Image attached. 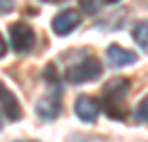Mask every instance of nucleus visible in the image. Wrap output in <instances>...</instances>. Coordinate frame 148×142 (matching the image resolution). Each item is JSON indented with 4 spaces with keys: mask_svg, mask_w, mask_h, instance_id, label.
Here are the masks:
<instances>
[{
    "mask_svg": "<svg viewBox=\"0 0 148 142\" xmlns=\"http://www.w3.org/2000/svg\"><path fill=\"white\" fill-rule=\"evenodd\" d=\"M80 13L75 11V9H64V11H60L53 18V22H51V27H53V31H56L58 36H69L71 31L77 29V25H80Z\"/></svg>",
    "mask_w": 148,
    "mask_h": 142,
    "instance_id": "6",
    "label": "nucleus"
},
{
    "mask_svg": "<svg viewBox=\"0 0 148 142\" xmlns=\"http://www.w3.org/2000/svg\"><path fill=\"white\" fill-rule=\"evenodd\" d=\"M102 73V62L95 56H82L77 62L69 64L64 71V78L71 85H84V82H93L97 80Z\"/></svg>",
    "mask_w": 148,
    "mask_h": 142,
    "instance_id": "2",
    "label": "nucleus"
},
{
    "mask_svg": "<svg viewBox=\"0 0 148 142\" xmlns=\"http://www.w3.org/2000/svg\"><path fill=\"white\" fill-rule=\"evenodd\" d=\"M133 40L144 53H148V22H137L133 27Z\"/></svg>",
    "mask_w": 148,
    "mask_h": 142,
    "instance_id": "9",
    "label": "nucleus"
},
{
    "mask_svg": "<svg viewBox=\"0 0 148 142\" xmlns=\"http://www.w3.org/2000/svg\"><path fill=\"white\" fill-rule=\"evenodd\" d=\"M106 60H108L111 67L122 69V67H128V64H135L137 62V53L124 49V47H119V44H108V49H106Z\"/></svg>",
    "mask_w": 148,
    "mask_h": 142,
    "instance_id": "8",
    "label": "nucleus"
},
{
    "mask_svg": "<svg viewBox=\"0 0 148 142\" xmlns=\"http://www.w3.org/2000/svg\"><path fill=\"white\" fill-rule=\"evenodd\" d=\"M36 113L42 120H56L58 113H60V89H53V93H49V96L38 100Z\"/></svg>",
    "mask_w": 148,
    "mask_h": 142,
    "instance_id": "7",
    "label": "nucleus"
},
{
    "mask_svg": "<svg viewBox=\"0 0 148 142\" xmlns=\"http://www.w3.org/2000/svg\"><path fill=\"white\" fill-rule=\"evenodd\" d=\"M7 53V40L2 38V33H0V58Z\"/></svg>",
    "mask_w": 148,
    "mask_h": 142,
    "instance_id": "13",
    "label": "nucleus"
},
{
    "mask_svg": "<svg viewBox=\"0 0 148 142\" xmlns=\"http://www.w3.org/2000/svg\"><path fill=\"white\" fill-rule=\"evenodd\" d=\"M130 91V80L128 78H111L102 89V109L108 118L113 120H124L128 116L126 111V96Z\"/></svg>",
    "mask_w": 148,
    "mask_h": 142,
    "instance_id": "1",
    "label": "nucleus"
},
{
    "mask_svg": "<svg viewBox=\"0 0 148 142\" xmlns=\"http://www.w3.org/2000/svg\"><path fill=\"white\" fill-rule=\"evenodd\" d=\"M75 116L80 118L82 122H95L99 116V111H102V107H99V102L95 98H91V96H77L75 98Z\"/></svg>",
    "mask_w": 148,
    "mask_h": 142,
    "instance_id": "5",
    "label": "nucleus"
},
{
    "mask_svg": "<svg viewBox=\"0 0 148 142\" xmlns=\"http://www.w3.org/2000/svg\"><path fill=\"white\" fill-rule=\"evenodd\" d=\"M144 2H146V5H148V0H144Z\"/></svg>",
    "mask_w": 148,
    "mask_h": 142,
    "instance_id": "17",
    "label": "nucleus"
},
{
    "mask_svg": "<svg viewBox=\"0 0 148 142\" xmlns=\"http://www.w3.org/2000/svg\"><path fill=\"white\" fill-rule=\"evenodd\" d=\"M0 129H2V124H0Z\"/></svg>",
    "mask_w": 148,
    "mask_h": 142,
    "instance_id": "18",
    "label": "nucleus"
},
{
    "mask_svg": "<svg viewBox=\"0 0 148 142\" xmlns=\"http://www.w3.org/2000/svg\"><path fill=\"white\" fill-rule=\"evenodd\" d=\"M42 2H62V0H42Z\"/></svg>",
    "mask_w": 148,
    "mask_h": 142,
    "instance_id": "15",
    "label": "nucleus"
},
{
    "mask_svg": "<svg viewBox=\"0 0 148 142\" xmlns=\"http://www.w3.org/2000/svg\"><path fill=\"white\" fill-rule=\"evenodd\" d=\"M9 36H11V47L16 53H29L36 44V31L27 22H13L9 27Z\"/></svg>",
    "mask_w": 148,
    "mask_h": 142,
    "instance_id": "3",
    "label": "nucleus"
},
{
    "mask_svg": "<svg viewBox=\"0 0 148 142\" xmlns=\"http://www.w3.org/2000/svg\"><path fill=\"white\" fill-rule=\"evenodd\" d=\"M99 2H104V5H115V2H119V0H99Z\"/></svg>",
    "mask_w": 148,
    "mask_h": 142,
    "instance_id": "14",
    "label": "nucleus"
},
{
    "mask_svg": "<svg viewBox=\"0 0 148 142\" xmlns=\"http://www.w3.org/2000/svg\"><path fill=\"white\" fill-rule=\"evenodd\" d=\"M80 5H82V9H84V11H88V13H93L95 9H97L93 0H80Z\"/></svg>",
    "mask_w": 148,
    "mask_h": 142,
    "instance_id": "12",
    "label": "nucleus"
},
{
    "mask_svg": "<svg viewBox=\"0 0 148 142\" xmlns=\"http://www.w3.org/2000/svg\"><path fill=\"white\" fill-rule=\"evenodd\" d=\"M135 118L139 122H148V93L139 100V105L135 107Z\"/></svg>",
    "mask_w": 148,
    "mask_h": 142,
    "instance_id": "10",
    "label": "nucleus"
},
{
    "mask_svg": "<svg viewBox=\"0 0 148 142\" xmlns=\"http://www.w3.org/2000/svg\"><path fill=\"white\" fill-rule=\"evenodd\" d=\"M0 109H2V113L7 116V120H11V122H16V120L22 118L20 100L16 98V93H13L2 80H0Z\"/></svg>",
    "mask_w": 148,
    "mask_h": 142,
    "instance_id": "4",
    "label": "nucleus"
},
{
    "mask_svg": "<svg viewBox=\"0 0 148 142\" xmlns=\"http://www.w3.org/2000/svg\"><path fill=\"white\" fill-rule=\"evenodd\" d=\"M18 142H31V140H18Z\"/></svg>",
    "mask_w": 148,
    "mask_h": 142,
    "instance_id": "16",
    "label": "nucleus"
},
{
    "mask_svg": "<svg viewBox=\"0 0 148 142\" xmlns=\"http://www.w3.org/2000/svg\"><path fill=\"white\" fill-rule=\"evenodd\" d=\"M16 2L13 0H0V16H5V13H11Z\"/></svg>",
    "mask_w": 148,
    "mask_h": 142,
    "instance_id": "11",
    "label": "nucleus"
}]
</instances>
